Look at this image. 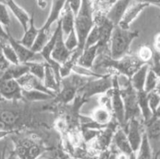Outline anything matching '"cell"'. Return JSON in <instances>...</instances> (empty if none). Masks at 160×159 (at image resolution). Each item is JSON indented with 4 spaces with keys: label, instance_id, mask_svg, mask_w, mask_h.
<instances>
[{
    "label": "cell",
    "instance_id": "cell-1",
    "mask_svg": "<svg viewBox=\"0 0 160 159\" xmlns=\"http://www.w3.org/2000/svg\"><path fill=\"white\" fill-rule=\"evenodd\" d=\"M144 64L136 55L128 54L121 59H114L110 56L109 51H107L98 54L93 69L98 73L100 70H104L106 73L121 75L131 79Z\"/></svg>",
    "mask_w": 160,
    "mask_h": 159
},
{
    "label": "cell",
    "instance_id": "cell-2",
    "mask_svg": "<svg viewBox=\"0 0 160 159\" xmlns=\"http://www.w3.org/2000/svg\"><path fill=\"white\" fill-rule=\"evenodd\" d=\"M92 78L85 77L72 72L70 75L61 78L60 89L52 100L56 103L66 105L73 102L78 92Z\"/></svg>",
    "mask_w": 160,
    "mask_h": 159
},
{
    "label": "cell",
    "instance_id": "cell-3",
    "mask_svg": "<svg viewBox=\"0 0 160 159\" xmlns=\"http://www.w3.org/2000/svg\"><path fill=\"white\" fill-rule=\"evenodd\" d=\"M139 37L138 31H131L115 26L110 41H109V54L114 59H119L128 55L131 43Z\"/></svg>",
    "mask_w": 160,
    "mask_h": 159
},
{
    "label": "cell",
    "instance_id": "cell-4",
    "mask_svg": "<svg viewBox=\"0 0 160 159\" xmlns=\"http://www.w3.org/2000/svg\"><path fill=\"white\" fill-rule=\"evenodd\" d=\"M95 25L94 10L91 0H82L81 8L75 16L74 29L79 39V47L84 50L86 39Z\"/></svg>",
    "mask_w": 160,
    "mask_h": 159
},
{
    "label": "cell",
    "instance_id": "cell-5",
    "mask_svg": "<svg viewBox=\"0 0 160 159\" xmlns=\"http://www.w3.org/2000/svg\"><path fill=\"white\" fill-rule=\"evenodd\" d=\"M119 83L124 104L125 120L127 125L128 122L132 118H140L142 116V112L138 100V91L133 87L130 79L127 78L124 84H121L120 81Z\"/></svg>",
    "mask_w": 160,
    "mask_h": 159
},
{
    "label": "cell",
    "instance_id": "cell-6",
    "mask_svg": "<svg viewBox=\"0 0 160 159\" xmlns=\"http://www.w3.org/2000/svg\"><path fill=\"white\" fill-rule=\"evenodd\" d=\"M113 87V75L106 73L101 77L91 79L78 92L84 99L88 101L95 95H102Z\"/></svg>",
    "mask_w": 160,
    "mask_h": 159
},
{
    "label": "cell",
    "instance_id": "cell-7",
    "mask_svg": "<svg viewBox=\"0 0 160 159\" xmlns=\"http://www.w3.org/2000/svg\"><path fill=\"white\" fill-rule=\"evenodd\" d=\"M119 126H120V124L116 121L115 118H113L107 126L100 130L99 133L95 139L87 143L88 145L87 149H88L92 154H99L102 151L109 149L112 143L114 134Z\"/></svg>",
    "mask_w": 160,
    "mask_h": 159
},
{
    "label": "cell",
    "instance_id": "cell-8",
    "mask_svg": "<svg viewBox=\"0 0 160 159\" xmlns=\"http://www.w3.org/2000/svg\"><path fill=\"white\" fill-rule=\"evenodd\" d=\"M111 108H112L113 118L120 124V126H126L125 120V109L123 100L122 98L120 86L119 83L118 75H113V87L110 90Z\"/></svg>",
    "mask_w": 160,
    "mask_h": 159
},
{
    "label": "cell",
    "instance_id": "cell-9",
    "mask_svg": "<svg viewBox=\"0 0 160 159\" xmlns=\"http://www.w3.org/2000/svg\"><path fill=\"white\" fill-rule=\"evenodd\" d=\"M44 151V147L35 139L28 137L17 140L14 152L20 159H38Z\"/></svg>",
    "mask_w": 160,
    "mask_h": 159
},
{
    "label": "cell",
    "instance_id": "cell-10",
    "mask_svg": "<svg viewBox=\"0 0 160 159\" xmlns=\"http://www.w3.org/2000/svg\"><path fill=\"white\" fill-rule=\"evenodd\" d=\"M0 95L7 101L23 100V89L17 80L0 76Z\"/></svg>",
    "mask_w": 160,
    "mask_h": 159
},
{
    "label": "cell",
    "instance_id": "cell-11",
    "mask_svg": "<svg viewBox=\"0 0 160 159\" xmlns=\"http://www.w3.org/2000/svg\"><path fill=\"white\" fill-rule=\"evenodd\" d=\"M124 129L131 143V147L136 154L142 143V137L145 130V127L142 126L140 118H132L128 122Z\"/></svg>",
    "mask_w": 160,
    "mask_h": 159
},
{
    "label": "cell",
    "instance_id": "cell-12",
    "mask_svg": "<svg viewBox=\"0 0 160 159\" xmlns=\"http://www.w3.org/2000/svg\"><path fill=\"white\" fill-rule=\"evenodd\" d=\"M9 44L12 45L14 51H16L20 63H26L28 62H41L38 60L37 57H42L40 53L35 52L31 48H28L25 45H22L18 40L14 38L9 31V37H8Z\"/></svg>",
    "mask_w": 160,
    "mask_h": 159
},
{
    "label": "cell",
    "instance_id": "cell-13",
    "mask_svg": "<svg viewBox=\"0 0 160 159\" xmlns=\"http://www.w3.org/2000/svg\"><path fill=\"white\" fill-rule=\"evenodd\" d=\"M150 5L148 3L133 1L125 12L124 15H123L122 20H120L118 26L123 28V29L130 30L131 25L132 24L133 22L143 12L144 9H146Z\"/></svg>",
    "mask_w": 160,
    "mask_h": 159
},
{
    "label": "cell",
    "instance_id": "cell-14",
    "mask_svg": "<svg viewBox=\"0 0 160 159\" xmlns=\"http://www.w3.org/2000/svg\"><path fill=\"white\" fill-rule=\"evenodd\" d=\"M112 143L120 153L127 154L131 159H136V154L131 147V143L127 136L126 131L122 126H119L114 134Z\"/></svg>",
    "mask_w": 160,
    "mask_h": 159
},
{
    "label": "cell",
    "instance_id": "cell-15",
    "mask_svg": "<svg viewBox=\"0 0 160 159\" xmlns=\"http://www.w3.org/2000/svg\"><path fill=\"white\" fill-rule=\"evenodd\" d=\"M59 24H60V23H59ZM63 37L64 34L60 24L56 44H55L54 48H53V51L52 52V59L57 62L59 64H60V65L69 59L72 52L66 46L65 39L63 38Z\"/></svg>",
    "mask_w": 160,
    "mask_h": 159
},
{
    "label": "cell",
    "instance_id": "cell-16",
    "mask_svg": "<svg viewBox=\"0 0 160 159\" xmlns=\"http://www.w3.org/2000/svg\"><path fill=\"white\" fill-rule=\"evenodd\" d=\"M90 118L92 121L101 129L107 126L114 118L111 108L103 104H99L92 111Z\"/></svg>",
    "mask_w": 160,
    "mask_h": 159
},
{
    "label": "cell",
    "instance_id": "cell-17",
    "mask_svg": "<svg viewBox=\"0 0 160 159\" xmlns=\"http://www.w3.org/2000/svg\"><path fill=\"white\" fill-rule=\"evenodd\" d=\"M17 80L23 90H37L50 94L55 95V96L56 94V93L51 91V90L45 87V86L43 84V80H42L39 78H38L37 76H34V75L30 73H26V74L22 76L20 78L17 79Z\"/></svg>",
    "mask_w": 160,
    "mask_h": 159
},
{
    "label": "cell",
    "instance_id": "cell-18",
    "mask_svg": "<svg viewBox=\"0 0 160 159\" xmlns=\"http://www.w3.org/2000/svg\"><path fill=\"white\" fill-rule=\"evenodd\" d=\"M67 0H52L49 14L47 17L45 23L40 28L42 31L50 32V28L52 26L53 23L59 20L60 15L66 3H67Z\"/></svg>",
    "mask_w": 160,
    "mask_h": 159
},
{
    "label": "cell",
    "instance_id": "cell-19",
    "mask_svg": "<svg viewBox=\"0 0 160 159\" xmlns=\"http://www.w3.org/2000/svg\"><path fill=\"white\" fill-rule=\"evenodd\" d=\"M132 2L133 0H118L106 12V17L115 26H117Z\"/></svg>",
    "mask_w": 160,
    "mask_h": 159
},
{
    "label": "cell",
    "instance_id": "cell-20",
    "mask_svg": "<svg viewBox=\"0 0 160 159\" xmlns=\"http://www.w3.org/2000/svg\"><path fill=\"white\" fill-rule=\"evenodd\" d=\"M4 3L10 9L14 17L18 20L20 24L23 27V31H26L31 22V16H30L28 12L21 6H19L14 0H6Z\"/></svg>",
    "mask_w": 160,
    "mask_h": 159
},
{
    "label": "cell",
    "instance_id": "cell-21",
    "mask_svg": "<svg viewBox=\"0 0 160 159\" xmlns=\"http://www.w3.org/2000/svg\"><path fill=\"white\" fill-rule=\"evenodd\" d=\"M59 21L61 24L63 34H66L67 36L74 29L75 15L72 11L70 6H69L67 1L63 9H62Z\"/></svg>",
    "mask_w": 160,
    "mask_h": 159
},
{
    "label": "cell",
    "instance_id": "cell-22",
    "mask_svg": "<svg viewBox=\"0 0 160 159\" xmlns=\"http://www.w3.org/2000/svg\"><path fill=\"white\" fill-rule=\"evenodd\" d=\"M43 84L47 89L57 94L60 89V80L52 67L48 63L45 65V73Z\"/></svg>",
    "mask_w": 160,
    "mask_h": 159
},
{
    "label": "cell",
    "instance_id": "cell-23",
    "mask_svg": "<svg viewBox=\"0 0 160 159\" xmlns=\"http://www.w3.org/2000/svg\"><path fill=\"white\" fill-rule=\"evenodd\" d=\"M98 55V45H92L84 48L82 54L80 56L78 64L87 68H93L94 63Z\"/></svg>",
    "mask_w": 160,
    "mask_h": 159
},
{
    "label": "cell",
    "instance_id": "cell-24",
    "mask_svg": "<svg viewBox=\"0 0 160 159\" xmlns=\"http://www.w3.org/2000/svg\"><path fill=\"white\" fill-rule=\"evenodd\" d=\"M83 51H84V50H81V48H79L73 50L71 52V55H70V56L69 57V59H67L64 63H62V65H60L59 75H60L61 78L67 76L73 72V67L78 64L80 56L82 54Z\"/></svg>",
    "mask_w": 160,
    "mask_h": 159
},
{
    "label": "cell",
    "instance_id": "cell-25",
    "mask_svg": "<svg viewBox=\"0 0 160 159\" xmlns=\"http://www.w3.org/2000/svg\"><path fill=\"white\" fill-rule=\"evenodd\" d=\"M150 69L149 63H145L142 65L140 68L138 70V71L132 76V77L130 79L133 87L137 91L143 90L145 87V80H146L147 74Z\"/></svg>",
    "mask_w": 160,
    "mask_h": 159
},
{
    "label": "cell",
    "instance_id": "cell-26",
    "mask_svg": "<svg viewBox=\"0 0 160 159\" xmlns=\"http://www.w3.org/2000/svg\"><path fill=\"white\" fill-rule=\"evenodd\" d=\"M34 13H32L31 22H30L28 29L24 31V34H23L22 38L20 40H18L20 43L30 48H31V47L33 46L39 33V28L36 27L35 24H34Z\"/></svg>",
    "mask_w": 160,
    "mask_h": 159
},
{
    "label": "cell",
    "instance_id": "cell-27",
    "mask_svg": "<svg viewBox=\"0 0 160 159\" xmlns=\"http://www.w3.org/2000/svg\"><path fill=\"white\" fill-rule=\"evenodd\" d=\"M148 94L144 90L138 91V104L142 112V118L144 124L149 121L153 117L152 112L150 108L149 103H148Z\"/></svg>",
    "mask_w": 160,
    "mask_h": 159
},
{
    "label": "cell",
    "instance_id": "cell-28",
    "mask_svg": "<svg viewBox=\"0 0 160 159\" xmlns=\"http://www.w3.org/2000/svg\"><path fill=\"white\" fill-rule=\"evenodd\" d=\"M28 73H29V67L27 63L9 64V66L3 70L2 76L17 80Z\"/></svg>",
    "mask_w": 160,
    "mask_h": 159
},
{
    "label": "cell",
    "instance_id": "cell-29",
    "mask_svg": "<svg viewBox=\"0 0 160 159\" xmlns=\"http://www.w3.org/2000/svg\"><path fill=\"white\" fill-rule=\"evenodd\" d=\"M55 95L45 93L37 90H23V100L28 102H38V101H49L55 98Z\"/></svg>",
    "mask_w": 160,
    "mask_h": 159
},
{
    "label": "cell",
    "instance_id": "cell-30",
    "mask_svg": "<svg viewBox=\"0 0 160 159\" xmlns=\"http://www.w3.org/2000/svg\"><path fill=\"white\" fill-rule=\"evenodd\" d=\"M145 129L148 138L159 140L160 139V118L152 117L145 123Z\"/></svg>",
    "mask_w": 160,
    "mask_h": 159
},
{
    "label": "cell",
    "instance_id": "cell-31",
    "mask_svg": "<svg viewBox=\"0 0 160 159\" xmlns=\"http://www.w3.org/2000/svg\"><path fill=\"white\" fill-rule=\"evenodd\" d=\"M0 119L8 127L13 131V127L17 124L20 119V114L15 111L9 109H1Z\"/></svg>",
    "mask_w": 160,
    "mask_h": 159
},
{
    "label": "cell",
    "instance_id": "cell-32",
    "mask_svg": "<svg viewBox=\"0 0 160 159\" xmlns=\"http://www.w3.org/2000/svg\"><path fill=\"white\" fill-rule=\"evenodd\" d=\"M136 159H153L149 138L145 130L142 137V141L140 147L136 153Z\"/></svg>",
    "mask_w": 160,
    "mask_h": 159
},
{
    "label": "cell",
    "instance_id": "cell-33",
    "mask_svg": "<svg viewBox=\"0 0 160 159\" xmlns=\"http://www.w3.org/2000/svg\"><path fill=\"white\" fill-rule=\"evenodd\" d=\"M0 44H1L3 55H4L6 59L9 62V63L10 64L20 63V61H19L18 57H17V53H16V51H14L12 45L9 44V41H0Z\"/></svg>",
    "mask_w": 160,
    "mask_h": 159
},
{
    "label": "cell",
    "instance_id": "cell-34",
    "mask_svg": "<svg viewBox=\"0 0 160 159\" xmlns=\"http://www.w3.org/2000/svg\"><path fill=\"white\" fill-rule=\"evenodd\" d=\"M118 0H91L94 12H102L106 14L112 5Z\"/></svg>",
    "mask_w": 160,
    "mask_h": 159
},
{
    "label": "cell",
    "instance_id": "cell-35",
    "mask_svg": "<svg viewBox=\"0 0 160 159\" xmlns=\"http://www.w3.org/2000/svg\"><path fill=\"white\" fill-rule=\"evenodd\" d=\"M29 67V73L37 76L40 80H43L45 73V65L46 62H26Z\"/></svg>",
    "mask_w": 160,
    "mask_h": 159
},
{
    "label": "cell",
    "instance_id": "cell-36",
    "mask_svg": "<svg viewBox=\"0 0 160 159\" xmlns=\"http://www.w3.org/2000/svg\"><path fill=\"white\" fill-rule=\"evenodd\" d=\"M50 37H51V36H49V32L42 31V30L39 28L38 35L37 38H36L33 46L31 47V49L34 51H35V52L40 53V51H42V48L45 47V45H46L47 42L48 41Z\"/></svg>",
    "mask_w": 160,
    "mask_h": 159
},
{
    "label": "cell",
    "instance_id": "cell-37",
    "mask_svg": "<svg viewBox=\"0 0 160 159\" xmlns=\"http://www.w3.org/2000/svg\"><path fill=\"white\" fill-rule=\"evenodd\" d=\"M160 79L157 76V75L149 69L147 74L146 80H145V87H144V90L147 93H150V92L153 91L156 89L158 84H159Z\"/></svg>",
    "mask_w": 160,
    "mask_h": 159
},
{
    "label": "cell",
    "instance_id": "cell-38",
    "mask_svg": "<svg viewBox=\"0 0 160 159\" xmlns=\"http://www.w3.org/2000/svg\"><path fill=\"white\" fill-rule=\"evenodd\" d=\"M73 72L78 75H81V76L89 78H98L101 77L103 75H105L97 73L93 68H87V67L82 66V65H78V64H77V65L73 67Z\"/></svg>",
    "mask_w": 160,
    "mask_h": 159
},
{
    "label": "cell",
    "instance_id": "cell-39",
    "mask_svg": "<svg viewBox=\"0 0 160 159\" xmlns=\"http://www.w3.org/2000/svg\"><path fill=\"white\" fill-rule=\"evenodd\" d=\"M154 52L155 51H153L148 45H142L138 50L136 55L143 63H148L150 61L152 60Z\"/></svg>",
    "mask_w": 160,
    "mask_h": 159
},
{
    "label": "cell",
    "instance_id": "cell-40",
    "mask_svg": "<svg viewBox=\"0 0 160 159\" xmlns=\"http://www.w3.org/2000/svg\"><path fill=\"white\" fill-rule=\"evenodd\" d=\"M100 39V30L98 26L96 24L94 25L92 29L89 32L88 35L87 39H86L85 45H84V48H88V47L92 46V45H98Z\"/></svg>",
    "mask_w": 160,
    "mask_h": 159
},
{
    "label": "cell",
    "instance_id": "cell-41",
    "mask_svg": "<svg viewBox=\"0 0 160 159\" xmlns=\"http://www.w3.org/2000/svg\"><path fill=\"white\" fill-rule=\"evenodd\" d=\"M65 45L70 51H73L79 47V39L76 31L73 29L65 39Z\"/></svg>",
    "mask_w": 160,
    "mask_h": 159
},
{
    "label": "cell",
    "instance_id": "cell-42",
    "mask_svg": "<svg viewBox=\"0 0 160 159\" xmlns=\"http://www.w3.org/2000/svg\"><path fill=\"white\" fill-rule=\"evenodd\" d=\"M148 103H149V107L152 112L153 115L156 113V110L160 105V94L156 91V90L150 92L148 94Z\"/></svg>",
    "mask_w": 160,
    "mask_h": 159
},
{
    "label": "cell",
    "instance_id": "cell-43",
    "mask_svg": "<svg viewBox=\"0 0 160 159\" xmlns=\"http://www.w3.org/2000/svg\"><path fill=\"white\" fill-rule=\"evenodd\" d=\"M0 22L3 26L7 28L11 23L7 6L2 2H0Z\"/></svg>",
    "mask_w": 160,
    "mask_h": 159
},
{
    "label": "cell",
    "instance_id": "cell-44",
    "mask_svg": "<svg viewBox=\"0 0 160 159\" xmlns=\"http://www.w3.org/2000/svg\"><path fill=\"white\" fill-rule=\"evenodd\" d=\"M150 69L157 75L160 79V54L158 52H154L152 59V65H150Z\"/></svg>",
    "mask_w": 160,
    "mask_h": 159
},
{
    "label": "cell",
    "instance_id": "cell-45",
    "mask_svg": "<svg viewBox=\"0 0 160 159\" xmlns=\"http://www.w3.org/2000/svg\"><path fill=\"white\" fill-rule=\"evenodd\" d=\"M67 2H68L70 8H71L74 15L76 16L78 14V11H79L80 8H81L82 0H67Z\"/></svg>",
    "mask_w": 160,
    "mask_h": 159
},
{
    "label": "cell",
    "instance_id": "cell-46",
    "mask_svg": "<svg viewBox=\"0 0 160 159\" xmlns=\"http://www.w3.org/2000/svg\"><path fill=\"white\" fill-rule=\"evenodd\" d=\"M9 64L10 63L6 60L4 55H3L1 44H0V70H2V71L5 70L8 66H9Z\"/></svg>",
    "mask_w": 160,
    "mask_h": 159
},
{
    "label": "cell",
    "instance_id": "cell-47",
    "mask_svg": "<svg viewBox=\"0 0 160 159\" xmlns=\"http://www.w3.org/2000/svg\"><path fill=\"white\" fill-rule=\"evenodd\" d=\"M3 25L0 22V41H8L9 37V31H6L3 27Z\"/></svg>",
    "mask_w": 160,
    "mask_h": 159
},
{
    "label": "cell",
    "instance_id": "cell-48",
    "mask_svg": "<svg viewBox=\"0 0 160 159\" xmlns=\"http://www.w3.org/2000/svg\"><path fill=\"white\" fill-rule=\"evenodd\" d=\"M153 47L156 52L160 54V33H158L154 38V42H153Z\"/></svg>",
    "mask_w": 160,
    "mask_h": 159
},
{
    "label": "cell",
    "instance_id": "cell-49",
    "mask_svg": "<svg viewBox=\"0 0 160 159\" xmlns=\"http://www.w3.org/2000/svg\"><path fill=\"white\" fill-rule=\"evenodd\" d=\"M6 147L5 146L4 149H3L2 151V154L1 159H17V154H15V152L11 153L9 155V157H6Z\"/></svg>",
    "mask_w": 160,
    "mask_h": 159
},
{
    "label": "cell",
    "instance_id": "cell-50",
    "mask_svg": "<svg viewBox=\"0 0 160 159\" xmlns=\"http://www.w3.org/2000/svg\"><path fill=\"white\" fill-rule=\"evenodd\" d=\"M134 2H141L148 3L149 5H156L160 6V0H133Z\"/></svg>",
    "mask_w": 160,
    "mask_h": 159
},
{
    "label": "cell",
    "instance_id": "cell-51",
    "mask_svg": "<svg viewBox=\"0 0 160 159\" xmlns=\"http://www.w3.org/2000/svg\"><path fill=\"white\" fill-rule=\"evenodd\" d=\"M36 2H37L38 6L40 9H45V7L47 6V2L46 0H35Z\"/></svg>",
    "mask_w": 160,
    "mask_h": 159
},
{
    "label": "cell",
    "instance_id": "cell-52",
    "mask_svg": "<svg viewBox=\"0 0 160 159\" xmlns=\"http://www.w3.org/2000/svg\"><path fill=\"white\" fill-rule=\"evenodd\" d=\"M12 132V131L9 130H0V140L6 138L7 136H9V134H11Z\"/></svg>",
    "mask_w": 160,
    "mask_h": 159
},
{
    "label": "cell",
    "instance_id": "cell-53",
    "mask_svg": "<svg viewBox=\"0 0 160 159\" xmlns=\"http://www.w3.org/2000/svg\"><path fill=\"white\" fill-rule=\"evenodd\" d=\"M0 115H1V109H0ZM0 130H9V131H12L8 127V126H6L2 121H1L0 119Z\"/></svg>",
    "mask_w": 160,
    "mask_h": 159
},
{
    "label": "cell",
    "instance_id": "cell-54",
    "mask_svg": "<svg viewBox=\"0 0 160 159\" xmlns=\"http://www.w3.org/2000/svg\"><path fill=\"white\" fill-rule=\"evenodd\" d=\"M117 159H131V158H130V157H128V156L127 155V154H123V153H120V154H119L118 155H117Z\"/></svg>",
    "mask_w": 160,
    "mask_h": 159
},
{
    "label": "cell",
    "instance_id": "cell-55",
    "mask_svg": "<svg viewBox=\"0 0 160 159\" xmlns=\"http://www.w3.org/2000/svg\"><path fill=\"white\" fill-rule=\"evenodd\" d=\"M153 117H156V118H160V105L159 106V108H157V110H156V113L154 114Z\"/></svg>",
    "mask_w": 160,
    "mask_h": 159
},
{
    "label": "cell",
    "instance_id": "cell-56",
    "mask_svg": "<svg viewBox=\"0 0 160 159\" xmlns=\"http://www.w3.org/2000/svg\"><path fill=\"white\" fill-rule=\"evenodd\" d=\"M5 1H6V0H2V2H4Z\"/></svg>",
    "mask_w": 160,
    "mask_h": 159
},
{
    "label": "cell",
    "instance_id": "cell-57",
    "mask_svg": "<svg viewBox=\"0 0 160 159\" xmlns=\"http://www.w3.org/2000/svg\"><path fill=\"white\" fill-rule=\"evenodd\" d=\"M0 2H2V0H0Z\"/></svg>",
    "mask_w": 160,
    "mask_h": 159
}]
</instances>
